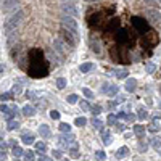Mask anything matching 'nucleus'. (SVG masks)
<instances>
[{"instance_id": "nucleus-1", "label": "nucleus", "mask_w": 161, "mask_h": 161, "mask_svg": "<svg viewBox=\"0 0 161 161\" xmlns=\"http://www.w3.org/2000/svg\"><path fill=\"white\" fill-rule=\"evenodd\" d=\"M61 36H63V40H65L69 47H76V45L79 44V36H78V31L68 29V27L63 26V27H61Z\"/></svg>"}, {"instance_id": "nucleus-2", "label": "nucleus", "mask_w": 161, "mask_h": 161, "mask_svg": "<svg viewBox=\"0 0 161 161\" xmlns=\"http://www.w3.org/2000/svg\"><path fill=\"white\" fill-rule=\"evenodd\" d=\"M23 18H24V13L21 11V10H18L15 15H13L8 21H6V24H5V32H6V34H11V32L18 27V24L23 21Z\"/></svg>"}, {"instance_id": "nucleus-3", "label": "nucleus", "mask_w": 161, "mask_h": 161, "mask_svg": "<svg viewBox=\"0 0 161 161\" xmlns=\"http://www.w3.org/2000/svg\"><path fill=\"white\" fill-rule=\"evenodd\" d=\"M145 16H147V19H148V23H151V24H159L161 23V13H159V10L158 8H148V10H145Z\"/></svg>"}, {"instance_id": "nucleus-4", "label": "nucleus", "mask_w": 161, "mask_h": 161, "mask_svg": "<svg viewBox=\"0 0 161 161\" xmlns=\"http://www.w3.org/2000/svg\"><path fill=\"white\" fill-rule=\"evenodd\" d=\"M61 10H63V13L65 15H68V16H78L79 13H78V8H76V5L74 3H71V2H65L61 5Z\"/></svg>"}, {"instance_id": "nucleus-5", "label": "nucleus", "mask_w": 161, "mask_h": 161, "mask_svg": "<svg viewBox=\"0 0 161 161\" xmlns=\"http://www.w3.org/2000/svg\"><path fill=\"white\" fill-rule=\"evenodd\" d=\"M61 24L68 27V29H73V31H78V21L74 19V16H68L65 15L61 18Z\"/></svg>"}, {"instance_id": "nucleus-6", "label": "nucleus", "mask_w": 161, "mask_h": 161, "mask_svg": "<svg viewBox=\"0 0 161 161\" xmlns=\"http://www.w3.org/2000/svg\"><path fill=\"white\" fill-rule=\"evenodd\" d=\"M53 47H55V50H57L58 53H68L69 52V45L63 39H55L53 40Z\"/></svg>"}, {"instance_id": "nucleus-7", "label": "nucleus", "mask_w": 161, "mask_h": 161, "mask_svg": "<svg viewBox=\"0 0 161 161\" xmlns=\"http://www.w3.org/2000/svg\"><path fill=\"white\" fill-rule=\"evenodd\" d=\"M132 24H134L135 29L142 31V32L148 29V24L145 23V19H143V18H139V16H134V18H132Z\"/></svg>"}, {"instance_id": "nucleus-8", "label": "nucleus", "mask_w": 161, "mask_h": 161, "mask_svg": "<svg viewBox=\"0 0 161 161\" xmlns=\"http://www.w3.org/2000/svg\"><path fill=\"white\" fill-rule=\"evenodd\" d=\"M18 2H19V0H2V8H3V11H11L13 8H16Z\"/></svg>"}, {"instance_id": "nucleus-9", "label": "nucleus", "mask_w": 161, "mask_h": 161, "mask_svg": "<svg viewBox=\"0 0 161 161\" xmlns=\"http://www.w3.org/2000/svg\"><path fill=\"white\" fill-rule=\"evenodd\" d=\"M21 140H23L24 145H32V143H36V137H34V134H27V132H24V134L21 135Z\"/></svg>"}, {"instance_id": "nucleus-10", "label": "nucleus", "mask_w": 161, "mask_h": 161, "mask_svg": "<svg viewBox=\"0 0 161 161\" xmlns=\"http://www.w3.org/2000/svg\"><path fill=\"white\" fill-rule=\"evenodd\" d=\"M137 89V81L135 79H126V90L127 92H134Z\"/></svg>"}, {"instance_id": "nucleus-11", "label": "nucleus", "mask_w": 161, "mask_h": 161, "mask_svg": "<svg viewBox=\"0 0 161 161\" xmlns=\"http://www.w3.org/2000/svg\"><path fill=\"white\" fill-rule=\"evenodd\" d=\"M23 115L27 116V118H31L36 115V108L32 107V105H26V107H23Z\"/></svg>"}, {"instance_id": "nucleus-12", "label": "nucleus", "mask_w": 161, "mask_h": 161, "mask_svg": "<svg viewBox=\"0 0 161 161\" xmlns=\"http://www.w3.org/2000/svg\"><path fill=\"white\" fill-rule=\"evenodd\" d=\"M39 134L44 137V139L50 137V129H48V126H47V124H42L40 127H39Z\"/></svg>"}, {"instance_id": "nucleus-13", "label": "nucleus", "mask_w": 161, "mask_h": 161, "mask_svg": "<svg viewBox=\"0 0 161 161\" xmlns=\"http://www.w3.org/2000/svg\"><path fill=\"white\" fill-rule=\"evenodd\" d=\"M102 142L105 145H110L111 143V134H110V131H102Z\"/></svg>"}, {"instance_id": "nucleus-14", "label": "nucleus", "mask_w": 161, "mask_h": 161, "mask_svg": "<svg viewBox=\"0 0 161 161\" xmlns=\"http://www.w3.org/2000/svg\"><path fill=\"white\" fill-rule=\"evenodd\" d=\"M127 153H129V148H127V147H121V148L116 151V158H118V159H123L124 156H127Z\"/></svg>"}, {"instance_id": "nucleus-15", "label": "nucleus", "mask_w": 161, "mask_h": 161, "mask_svg": "<svg viewBox=\"0 0 161 161\" xmlns=\"http://www.w3.org/2000/svg\"><path fill=\"white\" fill-rule=\"evenodd\" d=\"M89 45H90V48H92L95 53H100V52H102V50H100V44H99L95 39H90V40H89Z\"/></svg>"}, {"instance_id": "nucleus-16", "label": "nucleus", "mask_w": 161, "mask_h": 161, "mask_svg": "<svg viewBox=\"0 0 161 161\" xmlns=\"http://www.w3.org/2000/svg\"><path fill=\"white\" fill-rule=\"evenodd\" d=\"M11 153H13V156H15V158H19V156L24 155V150L21 148V147L15 145V147H13V150H11Z\"/></svg>"}, {"instance_id": "nucleus-17", "label": "nucleus", "mask_w": 161, "mask_h": 161, "mask_svg": "<svg viewBox=\"0 0 161 161\" xmlns=\"http://www.w3.org/2000/svg\"><path fill=\"white\" fill-rule=\"evenodd\" d=\"M81 73H84V74H86V73H89V71H92V69H94V63H84V65H81Z\"/></svg>"}, {"instance_id": "nucleus-18", "label": "nucleus", "mask_w": 161, "mask_h": 161, "mask_svg": "<svg viewBox=\"0 0 161 161\" xmlns=\"http://www.w3.org/2000/svg\"><path fill=\"white\" fill-rule=\"evenodd\" d=\"M24 159L26 161H34V159H36V153H34L32 150H27V151H24Z\"/></svg>"}, {"instance_id": "nucleus-19", "label": "nucleus", "mask_w": 161, "mask_h": 161, "mask_svg": "<svg viewBox=\"0 0 161 161\" xmlns=\"http://www.w3.org/2000/svg\"><path fill=\"white\" fill-rule=\"evenodd\" d=\"M34 147H36V151H39V153H44L47 150V145L44 142H36V143H34Z\"/></svg>"}, {"instance_id": "nucleus-20", "label": "nucleus", "mask_w": 161, "mask_h": 161, "mask_svg": "<svg viewBox=\"0 0 161 161\" xmlns=\"http://www.w3.org/2000/svg\"><path fill=\"white\" fill-rule=\"evenodd\" d=\"M18 127H19V123L15 121V119H10V121H8V126H6V129H8V131H15V129H18Z\"/></svg>"}, {"instance_id": "nucleus-21", "label": "nucleus", "mask_w": 161, "mask_h": 161, "mask_svg": "<svg viewBox=\"0 0 161 161\" xmlns=\"http://www.w3.org/2000/svg\"><path fill=\"white\" fill-rule=\"evenodd\" d=\"M134 134L139 135V137H142L145 134V127H143V126H134Z\"/></svg>"}, {"instance_id": "nucleus-22", "label": "nucleus", "mask_w": 161, "mask_h": 161, "mask_svg": "<svg viewBox=\"0 0 161 161\" xmlns=\"http://www.w3.org/2000/svg\"><path fill=\"white\" fill-rule=\"evenodd\" d=\"M116 39H118V42H121V44H123V42H126V40H127V34H126V31L118 32V34H116Z\"/></svg>"}, {"instance_id": "nucleus-23", "label": "nucleus", "mask_w": 161, "mask_h": 161, "mask_svg": "<svg viewBox=\"0 0 161 161\" xmlns=\"http://www.w3.org/2000/svg\"><path fill=\"white\" fill-rule=\"evenodd\" d=\"M137 118H139V119H147V118H148V111H147L145 108H139Z\"/></svg>"}, {"instance_id": "nucleus-24", "label": "nucleus", "mask_w": 161, "mask_h": 161, "mask_svg": "<svg viewBox=\"0 0 161 161\" xmlns=\"http://www.w3.org/2000/svg\"><path fill=\"white\" fill-rule=\"evenodd\" d=\"M143 2L148 6H153V8H156V6L161 5V0H143Z\"/></svg>"}, {"instance_id": "nucleus-25", "label": "nucleus", "mask_w": 161, "mask_h": 161, "mask_svg": "<svg viewBox=\"0 0 161 161\" xmlns=\"http://www.w3.org/2000/svg\"><path fill=\"white\" fill-rule=\"evenodd\" d=\"M60 131L65 132V134H68V132H71V126H69L68 123H61L60 124Z\"/></svg>"}, {"instance_id": "nucleus-26", "label": "nucleus", "mask_w": 161, "mask_h": 161, "mask_svg": "<svg viewBox=\"0 0 161 161\" xmlns=\"http://www.w3.org/2000/svg\"><path fill=\"white\" fill-rule=\"evenodd\" d=\"M95 158L99 159V161H103V159H107V153L102 151V150H97L95 151Z\"/></svg>"}, {"instance_id": "nucleus-27", "label": "nucleus", "mask_w": 161, "mask_h": 161, "mask_svg": "<svg viewBox=\"0 0 161 161\" xmlns=\"http://www.w3.org/2000/svg\"><path fill=\"white\" fill-rule=\"evenodd\" d=\"M74 124L76 126H79V127H82V126H86L87 124V119H86V118H76V121H74Z\"/></svg>"}, {"instance_id": "nucleus-28", "label": "nucleus", "mask_w": 161, "mask_h": 161, "mask_svg": "<svg viewBox=\"0 0 161 161\" xmlns=\"http://www.w3.org/2000/svg\"><path fill=\"white\" fill-rule=\"evenodd\" d=\"M151 147L155 148L156 153H159V155H161V142H159V140H153V142H151Z\"/></svg>"}, {"instance_id": "nucleus-29", "label": "nucleus", "mask_w": 161, "mask_h": 161, "mask_svg": "<svg viewBox=\"0 0 161 161\" xmlns=\"http://www.w3.org/2000/svg\"><path fill=\"white\" fill-rule=\"evenodd\" d=\"M92 124H94V127L99 129V131H102V127H103V123L100 119H97V118H95V119H92Z\"/></svg>"}, {"instance_id": "nucleus-30", "label": "nucleus", "mask_w": 161, "mask_h": 161, "mask_svg": "<svg viewBox=\"0 0 161 161\" xmlns=\"http://www.w3.org/2000/svg\"><path fill=\"white\" fill-rule=\"evenodd\" d=\"M65 139H66V142H68V143H71V145H76V137H74L73 134H69V132H68Z\"/></svg>"}, {"instance_id": "nucleus-31", "label": "nucleus", "mask_w": 161, "mask_h": 161, "mask_svg": "<svg viewBox=\"0 0 161 161\" xmlns=\"http://www.w3.org/2000/svg\"><path fill=\"white\" fill-rule=\"evenodd\" d=\"M57 87H58V89H65V87H66V79L58 78V79H57Z\"/></svg>"}, {"instance_id": "nucleus-32", "label": "nucleus", "mask_w": 161, "mask_h": 161, "mask_svg": "<svg viewBox=\"0 0 161 161\" xmlns=\"http://www.w3.org/2000/svg\"><path fill=\"white\" fill-rule=\"evenodd\" d=\"M107 94H108V95H111V97L116 95V94H118V87H116V86H110V87H108V90H107Z\"/></svg>"}, {"instance_id": "nucleus-33", "label": "nucleus", "mask_w": 161, "mask_h": 161, "mask_svg": "<svg viewBox=\"0 0 161 161\" xmlns=\"http://www.w3.org/2000/svg\"><path fill=\"white\" fill-rule=\"evenodd\" d=\"M76 102H78V95H76V94L68 95V103H69V105H74Z\"/></svg>"}, {"instance_id": "nucleus-34", "label": "nucleus", "mask_w": 161, "mask_h": 161, "mask_svg": "<svg viewBox=\"0 0 161 161\" xmlns=\"http://www.w3.org/2000/svg\"><path fill=\"white\" fill-rule=\"evenodd\" d=\"M90 110H92V113H94L95 116L102 113V107H100V105H94V107H92V108H90Z\"/></svg>"}, {"instance_id": "nucleus-35", "label": "nucleus", "mask_w": 161, "mask_h": 161, "mask_svg": "<svg viewBox=\"0 0 161 161\" xmlns=\"http://www.w3.org/2000/svg\"><path fill=\"white\" fill-rule=\"evenodd\" d=\"M82 94L87 97V99H94V92L90 89H82Z\"/></svg>"}, {"instance_id": "nucleus-36", "label": "nucleus", "mask_w": 161, "mask_h": 161, "mask_svg": "<svg viewBox=\"0 0 161 161\" xmlns=\"http://www.w3.org/2000/svg\"><path fill=\"white\" fill-rule=\"evenodd\" d=\"M127 71H118V74H116V78L118 79H127Z\"/></svg>"}, {"instance_id": "nucleus-37", "label": "nucleus", "mask_w": 161, "mask_h": 161, "mask_svg": "<svg viewBox=\"0 0 161 161\" xmlns=\"http://www.w3.org/2000/svg\"><path fill=\"white\" fill-rule=\"evenodd\" d=\"M145 71L148 73V74H151L153 71H155V65H153V63H148V65L145 66Z\"/></svg>"}, {"instance_id": "nucleus-38", "label": "nucleus", "mask_w": 161, "mask_h": 161, "mask_svg": "<svg viewBox=\"0 0 161 161\" xmlns=\"http://www.w3.org/2000/svg\"><path fill=\"white\" fill-rule=\"evenodd\" d=\"M50 118H52V119H60V113L57 110H52L50 111Z\"/></svg>"}, {"instance_id": "nucleus-39", "label": "nucleus", "mask_w": 161, "mask_h": 161, "mask_svg": "<svg viewBox=\"0 0 161 161\" xmlns=\"http://www.w3.org/2000/svg\"><path fill=\"white\" fill-rule=\"evenodd\" d=\"M108 124H110V126L116 124V116H115V115H110V116H108Z\"/></svg>"}, {"instance_id": "nucleus-40", "label": "nucleus", "mask_w": 161, "mask_h": 161, "mask_svg": "<svg viewBox=\"0 0 161 161\" xmlns=\"http://www.w3.org/2000/svg\"><path fill=\"white\" fill-rule=\"evenodd\" d=\"M148 131L150 132H156V131H159V126H156V123H153L150 127H148Z\"/></svg>"}, {"instance_id": "nucleus-41", "label": "nucleus", "mask_w": 161, "mask_h": 161, "mask_svg": "<svg viewBox=\"0 0 161 161\" xmlns=\"http://www.w3.org/2000/svg\"><path fill=\"white\" fill-rule=\"evenodd\" d=\"M21 90H23V89H21V86H19V84H16V86L15 87H13V94H21Z\"/></svg>"}, {"instance_id": "nucleus-42", "label": "nucleus", "mask_w": 161, "mask_h": 161, "mask_svg": "<svg viewBox=\"0 0 161 161\" xmlns=\"http://www.w3.org/2000/svg\"><path fill=\"white\" fill-rule=\"evenodd\" d=\"M115 126H116V129H118V131H119V132H123V131L126 129V126H124L123 123H116Z\"/></svg>"}, {"instance_id": "nucleus-43", "label": "nucleus", "mask_w": 161, "mask_h": 161, "mask_svg": "<svg viewBox=\"0 0 161 161\" xmlns=\"http://www.w3.org/2000/svg\"><path fill=\"white\" fill-rule=\"evenodd\" d=\"M52 155H53V158L61 159V151H60V150H53V153H52Z\"/></svg>"}, {"instance_id": "nucleus-44", "label": "nucleus", "mask_w": 161, "mask_h": 161, "mask_svg": "<svg viewBox=\"0 0 161 161\" xmlns=\"http://www.w3.org/2000/svg\"><path fill=\"white\" fill-rule=\"evenodd\" d=\"M11 94H2V95H0V100H10L11 99Z\"/></svg>"}, {"instance_id": "nucleus-45", "label": "nucleus", "mask_w": 161, "mask_h": 161, "mask_svg": "<svg viewBox=\"0 0 161 161\" xmlns=\"http://www.w3.org/2000/svg\"><path fill=\"white\" fill-rule=\"evenodd\" d=\"M71 156H73V158H78V156H79L78 148H76V147H74V148H71Z\"/></svg>"}, {"instance_id": "nucleus-46", "label": "nucleus", "mask_w": 161, "mask_h": 161, "mask_svg": "<svg viewBox=\"0 0 161 161\" xmlns=\"http://www.w3.org/2000/svg\"><path fill=\"white\" fill-rule=\"evenodd\" d=\"M81 108H82L84 111H87L90 107H89V103H87V102H81Z\"/></svg>"}, {"instance_id": "nucleus-47", "label": "nucleus", "mask_w": 161, "mask_h": 161, "mask_svg": "<svg viewBox=\"0 0 161 161\" xmlns=\"http://www.w3.org/2000/svg\"><path fill=\"white\" fill-rule=\"evenodd\" d=\"M139 150H140V151H147V143L140 142V143H139Z\"/></svg>"}, {"instance_id": "nucleus-48", "label": "nucleus", "mask_w": 161, "mask_h": 161, "mask_svg": "<svg viewBox=\"0 0 161 161\" xmlns=\"http://www.w3.org/2000/svg\"><path fill=\"white\" fill-rule=\"evenodd\" d=\"M116 118H118V119H119V118H121V119H126V113H124V111H119V113L116 115Z\"/></svg>"}, {"instance_id": "nucleus-49", "label": "nucleus", "mask_w": 161, "mask_h": 161, "mask_svg": "<svg viewBox=\"0 0 161 161\" xmlns=\"http://www.w3.org/2000/svg\"><path fill=\"white\" fill-rule=\"evenodd\" d=\"M37 161H53V159H52V158H48V156H45V155H42Z\"/></svg>"}, {"instance_id": "nucleus-50", "label": "nucleus", "mask_w": 161, "mask_h": 161, "mask_svg": "<svg viewBox=\"0 0 161 161\" xmlns=\"http://www.w3.org/2000/svg\"><path fill=\"white\" fill-rule=\"evenodd\" d=\"M6 142H3V140H0V150H6Z\"/></svg>"}, {"instance_id": "nucleus-51", "label": "nucleus", "mask_w": 161, "mask_h": 161, "mask_svg": "<svg viewBox=\"0 0 161 161\" xmlns=\"http://www.w3.org/2000/svg\"><path fill=\"white\" fill-rule=\"evenodd\" d=\"M126 119H129V121H134V119H135V116H134V115H126Z\"/></svg>"}, {"instance_id": "nucleus-52", "label": "nucleus", "mask_w": 161, "mask_h": 161, "mask_svg": "<svg viewBox=\"0 0 161 161\" xmlns=\"http://www.w3.org/2000/svg\"><path fill=\"white\" fill-rule=\"evenodd\" d=\"M5 158H6V156H5V153L0 150V161H5Z\"/></svg>"}, {"instance_id": "nucleus-53", "label": "nucleus", "mask_w": 161, "mask_h": 161, "mask_svg": "<svg viewBox=\"0 0 161 161\" xmlns=\"http://www.w3.org/2000/svg\"><path fill=\"white\" fill-rule=\"evenodd\" d=\"M34 97H36L34 92H27V99H34Z\"/></svg>"}, {"instance_id": "nucleus-54", "label": "nucleus", "mask_w": 161, "mask_h": 161, "mask_svg": "<svg viewBox=\"0 0 161 161\" xmlns=\"http://www.w3.org/2000/svg\"><path fill=\"white\" fill-rule=\"evenodd\" d=\"M126 99H124V97L123 95H119V97H118V100H116V103H119V102H124Z\"/></svg>"}, {"instance_id": "nucleus-55", "label": "nucleus", "mask_w": 161, "mask_h": 161, "mask_svg": "<svg viewBox=\"0 0 161 161\" xmlns=\"http://www.w3.org/2000/svg\"><path fill=\"white\" fill-rule=\"evenodd\" d=\"M61 2H63V3H65V2H71V3H74L76 0H61Z\"/></svg>"}, {"instance_id": "nucleus-56", "label": "nucleus", "mask_w": 161, "mask_h": 161, "mask_svg": "<svg viewBox=\"0 0 161 161\" xmlns=\"http://www.w3.org/2000/svg\"><path fill=\"white\" fill-rule=\"evenodd\" d=\"M2 71H3V65L0 63V73H2Z\"/></svg>"}, {"instance_id": "nucleus-57", "label": "nucleus", "mask_w": 161, "mask_h": 161, "mask_svg": "<svg viewBox=\"0 0 161 161\" xmlns=\"http://www.w3.org/2000/svg\"><path fill=\"white\" fill-rule=\"evenodd\" d=\"M87 2H97V0H87Z\"/></svg>"}, {"instance_id": "nucleus-58", "label": "nucleus", "mask_w": 161, "mask_h": 161, "mask_svg": "<svg viewBox=\"0 0 161 161\" xmlns=\"http://www.w3.org/2000/svg\"><path fill=\"white\" fill-rule=\"evenodd\" d=\"M159 108H161V103H159Z\"/></svg>"}, {"instance_id": "nucleus-59", "label": "nucleus", "mask_w": 161, "mask_h": 161, "mask_svg": "<svg viewBox=\"0 0 161 161\" xmlns=\"http://www.w3.org/2000/svg\"><path fill=\"white\" fill-rule=\"evenodd\" d=\"M159 92H161V89H159Z\"/></svg>"}]
</instances>
